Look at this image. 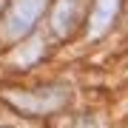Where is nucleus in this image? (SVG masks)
Returning <instances> with one entry per match:
<instances>
[{"label":"nucleus","mask_w":128,"mask_h":128,"mask_svg":"<svg viewBox=\"0 0 128 128\" xmlns=\"http://www.w3.org/2000/svg\"><path fill=\"white\" fill-rule=\"evenodd\" d=\"M46 9H48V0H9L3 17H0V40L17 43L28 37Z\"/></svg>","instance_id":"obj_2"},{"label":"nucleus","mask_w":128,"mask_h":128,"mask_svg":"<svg viewBox=\"0 0 128 128\" xmlns=\"http://www.w3.org/2000/svg\"><path fill=\"white\" fill-rule=\"evenodd\" d=\"M120 6L122 0H94V9H91V20H88V37H102L111 28V23L117 20Z\"/></svg>","instance_id":"obj_4"},{"label":"nucleus","mask_w":128,"mask_h":128,"mask_svg":"<svg viewBox=\"0 0 128 128\" xmlns=\"http://www.w3.org/2000/svg\"><path fill=\"white\" fill-rule=\"evenodd\" d=\"M68 128H100V120L91 117V114H82V117L68 120Z\"/></svg>","instance_id":"obj_5"},{"label":"nucleus","mask_w":128,"mask_h":128,"mask_svg":"<svg viewBox=\"0 0 128 128\" xmlns=\"http://www.w3.org/2000/svg\"><path fill=\"white\" fill-rule=\"evenodd\" d=\"M82 9H86V0H57L54 12H51V28L57 37H71L74 28L82 20Z\"/></svg>","instance_id":"obj_3"},{"label":"nucleus","mask_w":128,"mask_h":128,"mask_svg":"<svg viewBox=\"0 0 128 128\" xmlns=\"http://www.w3.org/2000/svg\"><path fill=\"white\" fill-rule=\"evenodd\" d=\"M71 100V88L68 86H40V88H32V91H9L6 94V102L14 105L17 111L23 114H32V117H48L60 111L66 102Z\"/></svg>","instance_id":"obj_1"}]
</instances>
